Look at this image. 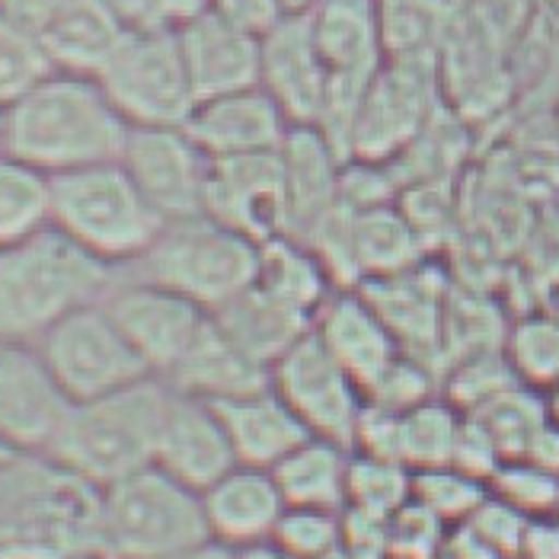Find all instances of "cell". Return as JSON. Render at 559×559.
I'll return each instance as SVG.
<instances>
[{"label":"cell","mask_w":559,"mask_h":559,"mask_svg":"<svg viewBox=\"0 0 559 559\" xmlns=\"http://www.w3.org/2000/svg\"><path fill=\"white\" fill-rule=\"evenodd\" d=\"M259 86L292 129H317L330 103V71L317 51L310 16H285L259 43Z\"/></svg>","instance_id":"obj_15"},{"label":"cell","mask_w":559,"mask_h":559,"mask_svg":"<svg viewBox=\"0 0 559 559\" xmlns=\"http://www.w3.org/2000/svg\"><path fill=\"white\" fill-rule=\"evenodd\" d=\"M269 384L313 438L336 441L352 451L368 400L355 378L313 336V330L269 368Z\"/></svg>","instance_id":"obj_10"},{"label":"cell","mask_w":559,"mask_h":559,"mask_svg":"<svg viewBox=\"0 0 559 559\" xmlns=\"http://www.w3.org/2000/svg\"><path fill=\"white\" fill-rule=\"evenodd\" d=\"M215 323L262 368H272L292 345L313 330V317L275 298L262 285L247 288L240 298L221 307Z\"/></svg>","instance_id":"obj_25"},{"label":"cell","mask_w":559,"mask_h":559,"mask_svg":"<svg viewBox=\"0 0 559 559\" xmlns=\"http://www.w3.org/2000/svg\"><path fill=\"white\" fill-rule=\"evenodd\" d=\"M176 43L199 103L259 86V39L227 26L212 10L182 23Z\"/></svg>","instance_id":"obj_20"},{"label":"cell","mask_w":559,"mask_h":559,"mask_svg":"<svg viewBox=\"0 0 559 559\" xmlns=\"http://www.w3.org/2000/svg\"><path fill=\"white\" fill-rule=\"evenodd\" d=\"M509 365L524 388H540L559 378V323L554 320H527L512 333Z\"/></svg>","instance_id":"obj_37"},{"label":"cell","mask_w":559,"mask_h":559,"mask_svg":"<svg viewBox=\"0 0 559 559\" xmlns=\"http://www.w3.org/2000/svg\"><path fill=\"white\" fill-rule=\"evenodd\" d=\"M170 388L160 378L71 403L45 457L74 483L93 492L154 464L157 431Z\"/></svg>","instance_id":"obj_3"},{"label":"cell","mask_w":559,"mask_h":559,"mask_svg":"<svg viewBox=\"0 0 559 559\" xmlns=\"http://www.w3.org/2000/svg\"><path fill=\"white\" fill-rule=\"evenodd\" d=\"M365 400H368V406L393 413V416L426 403V400H431L429 365L423 358L403 352L384 371V378L365 393Z\"/></svg>","instance_id":"obj_39"},{"label":"cell","mask_w":559,"mask_h":559,"mask_svg":"<svg viewBox=\"0 0 559 559\" xmlns=\"http://www.w3.org/2000/svg\"><path fill=\"white\" fill-rule=\"evenodd\" d=\"M119 164L167 224L205 212L212 160L186 129H131Z\"/></svg>","instance_id":"obj_12"},{"label":"cell","mask_w":559,"mask_h":559,"mask_svg":"<svg viewBox=\"0 0 559 559\" xmlns=\"http://www.w3.org/2000/svg\"><path fill=\"white\" fill-rule=\"evenodd\" d=\"M0 147H3V106H0Z\"/></svg>","instance_id":"obj_50"},{"label":"cell","mask_w":559,"mask_h":559,"mask_svg":"<svg viewBox=\"0 0 559 559\" xmlns=\"http://www.w3.org/2000/svg\"><path fill=\"white\" fill-rule=\"evenodd\" d=\"M323 559H355V557H352V554H348L345 547H340L336 554H330V557H323Z\"/></svg>","instance_id":"obj_49"},{"label":"cell","mask_w":559,"mask_h":559,"mask_svg":"<svg viewBox=\"0 0 559 559\" xmlns=\"http://www.w3.org/2000/svg\"><path fill=\"white\" fill-rule=\"evenodd\" d=\"M160 559H237V550H230V547H224L217 540H205V544H195L189 550H179V554Z\"/></svg>","instance_id":"obj_44"},{"label":"cell","mask_w":559,"mask_h":559,"mask_svg":"<svg viewBox=\"0 0 559 559\" xmlns=\"http://www.w3.org/2000/svg\"><path fill=\"white\" fill-rule=\"evenodd\" d=\"M154 467L199 496L237 467V454L212 403L170 390L157 431Z\"/></svg>","instance_id":"obj_16"},{"label":"cell","mask_w":559,"mask_h":559,"mask_svg":"<svg viewBox=\"0 0 559 559\" xmlns=\"http://www.w3.org/2000/svg\"><path fill=\"white\" fill-rule=\"evenodd\" d=\"M313 336L355 378L358 388H374L390 365L403 355L381 313L358 288L333 292L313 317Z\"/></svg>","instance_id":"obj_18"},{"label":"cell","mask_w":559,"mask_h":559,"mask_svg":"<svg viewBox=\"0 0 559 559\" xmlns=\"http://www.w3.org/2000/svg\"><path fill=\"white\" fill-rule=\"evenodd\" d=\"M285 557L323 559L343 547V512L285 509L272 540Z\"/></svg>","instance_id":"obj_36"},{"label":"cell","mask_w":559,"mask_h":559,"mask_svg":"<svg viewBox=\"0 0 559 559\" xmlns=\"http://www.w3.org/2000/svg\"><path fill=\"white\" fill-rule=\"evenodd\" d=\"M182 129L209 160H227L275 154L292 126L262 86H250L195 103Z\"/></svg>","instance_id":"obj_17"},{"label":"cell","mask_w":559,"mask_h":559,"mask_svg":"<svg viewBox=\"0 0 559 559\" xmlns=\"http://www.w3.org/2000/svg\"><path fill=\"white\" fill-rule=\"evenodd\" d=\"M164 384L176 393L199 396L205 403H224V400L269 388V368L253 361L212 317L192 348L164 378Z\"/></svg>","instance_id":"obj_24"},{"label":"cell","mask_w":559,"mask_h":559,"mask_svg":"<svg viewBox=\"0 0 559 559\" xmlns=\"http://www.w3.org/2000/svg\"><path fill=\"white\" fill-rule=\"evenodd\" d=\"M205 215L217 217L257 243L288 237V199L278 151L212 160Z\"/></svg>","instance_id":"obj_14"},{"label":"cell","mask_w":559,"mask_h":559,"mask_svg":"<svg viewBox=\"0 0 559 559\" xmlns=\"http://www.w3.org/2000/svg\"><path fill=\"white\" fill-rule=\"evenodd\" d=\"M160 7H164L167 23H170L173 29H179L182 23H189V20H195V16H202V13H209V10H212V0H160Z\"/></svg>","instance_id":"obj_43"},{"label":"cell","mask_w":559,"mask_h":559,"mask_svg":"<svg viewBox=\"0 0 559 559\" xmlns=\"http://www.w3.org/2000/svg\"><path fill=\"white\" fill-rule=\"evenodd\" d=\"M259 250L262 243L202 212L164 224L154 247L131 265V275L217 313L257 285Z\"/></svg>","instance_id":"obj_6"},{"label":"cell","mask_w":559,"mask_h":559,"mask_svg":"<svg viewBox=\"0 0 559 559\" xmlns=\"http://www.w3.org/2000/svg\"><path fill=\"white\" fill-rule=\"evenodd\" d=\"M205 540L202 496L154 464L96 492V550L112 559H160Z\"/></svg>","instance_id":"obj_5"},{"label":"cell","mask_w":559,"mask_h":559,"mask_svg":"<svg viewBox=\"0 0 559 559\" xmlns=\"http://www.w3.org/2000/svg\"><path fill=\"white\" fill-rule=\"evenodd\" d=\"M131 126L96 78L51 71L3 109V151L45 176L112 164Z\"/></svg>","instance_id":"obj_1"},{"label":"cell","mask_w":559,"mask_h":559,"mask_svg":"<svg viewBox=\"0 0 559 559\" xmlns=\"http://www.w3.org/2000/svg\"><path fill=\"white\" fill-rule=\"evenodd\" d=\"M36 36L55 71L99 78L129 33L116 23L103 0H61L45 10Z\"/></svg>","instance_id":"obj_22"},{"label":"cell","mask_w":559,"mask_h":559,"mask_svg":"<svg viewBox=\"0 0 559 559\" xmlns=\"http://www.w3.org/2000/svg\"><path fill=\"white\" fill-rule=\"evenodd\" d=\"M112 285L116 269L48 224L0 250V340L36 345L71 313L106 301Z\"/></svg>","instance_id":"obj_2"},{"label":"cell","mask_w":559,"mask_h":559,"mask_svg":"<svg viewBox=\"0 0 559 559\" xmlns=\"http://www.w3.org/2000/svg\"><path fill=\"white\" fill-rule=\"evenodd\" d=\"M51 61L33 29L20 26L7 13H0V106L7 109L23 93L51 74Z\"/></svg>","instance_id":"obj_34"},{"label":"cell","mask_w":559,"mask_h":559,"mask_svg":"<svg viewBox=\"0 0 559 559\" xmlns=\"http://www.w3.org/2000/svg\"><path fill=\"white\" fill-rule=\"evenodd\" d=\"M51 224V176L0 147V250Z\"/></svg>","instance_id":"obj_31"},{"label":"cell","mask_w":559,"mask_h":559,"mask_svg":"<svg viewBox=\"0 0 559 559\" xmlns=\"http://www.w3.org/2000/svg\"><path fill=\"white\" fill-rule=\"evenodd\" d=\"M467 416L489 435L502 464L521 461L531 451L534 438L550 426L534 388H524V384L502 390L499 396H492L489 403H483Z\"/></svg>","instance_id":"obj_32"},{"label":"cell","mask_w":559,"mask_h":559,"mask_svg":"<svg viewBox=\"0 0 559 559\" xmlns=\"http://www.w3.org/2000/svg\"><path fill=\"white\" fill-rule=\"evenodd\" d=\"M278 3H282L285 16H307L320 0H278Z\"/></svg>","instance_id":"obj_46"},{"label":"cell","mask_w":559,"mask_h":559,"mask_svg":"<svg viewBox=\"0 0 559 559\" xmlns=\"http://www.w3.org/2000/svg\"><path fill=\"white\" fill-rule=\"evenodd\" d=\"M489 486L496 489V499L512 506L521 515H544L559 506V476L531 464V461H506Z\"/></svg>","instance_id":"obj_38"},{"label":"cell","mask_w":559,"mask_h":559,"mask_svg":"<svg viewBox=\"0 0 559 559\" xmlns=\"http://www.w3.org/2000/svg\"><path fill=\"white\" fill-rule=\"evenodd\" d=\"M444 521L409 499L390 518V559H431L441 554Z\"/></svg>","instance_id":"obj_40"},{"label":"cell","mask_w":559,"mask_h":559,"mask_svg":"<svg viewBox=\"0 0 559 559\" xmlns=\"http://www.w3.org/2000/svg\"><path fill=\"white\" fill-rule=\"evenodd\" d=\"M71 400L48 371L39 345L0 340V448L45 454Z\"/></svg>","instance_id":"obj_13"},{"label":"cell","mask_w":559,"mask_h":559,"mask_svg":"<svg viewBox=\"0 0 559 559\" xmlns=\"http://www.w3.org/2000/svg\"><path fill=\"white\" fill-rule=\"evenodd\" d=\"M257 285L310 317H317V310L336 292L317 253L295 237H275L262 243Z\"/></svg>","instance_id":"obj_29"},{"label":"cell","mask_w":559,"mask_h":559,"mask_svg":"<svg viewBox=\"0 0 559 559\" xmlns=\"http://www.w3.org/2000/svg\"><path fill=\"white\" fill-rule=\"evenodd\" d=\"M0 559H48L39 550H26V547H0Z\"/></svg>","instance_id":"obj_47"},{"label":"cell","mask_w":559,"mask_h":559,"mask_svg":"<svg viewBox=\"0 0 559 559\" xmlns=\"http://www.w3.org/2000/svg\"><path fill=\"white\" fill-rule=\"evenodd\" d=\"M464 413L448 400H426L396 416V461L413 474L448 467L457 451Z\"/></svg>","instance_id":"obj_30"},{"label":"cell","mask_w":559,"mask_h":559,"mask_svg":"<svg viewBox=\"0 0 559 559\" xmlns=\"http://www.w3.org/2000/svg\"><path fill=\"white\" fill-rule=\"evenodd\" d=\"M64 559H112L109 554H103V550H78V554H71V557Z\"/></svg>","instance_id":"obj_48"},{"label":"cell","mask_w":559,"mask_h":559,"mask_svg":"<svg viewBox=\"0 0 559 559\" xmlns=\"http://www.w3.org/2000/svg\"><path fill=\"white\" fill-rule=\"evenodd\" d=\"M202 506H205L212 540L237 554L269 544L288 509L272 474L259 467H243V464H237L230 474L221 476L212 489H205Z\"/></svg>","instance_id":"obj_21"},{"label":"cell","mask_w":559,"mask_h":559,"mask_svg":"<svg viewBox=\"0 0 559 559\" xmlns=\"http://www.w3.org/2000/svg\"><path fill=\"white\" fill-rule=\"evenodd\" d=\"M409 499H413V471L409 467L352 451L345 509L374 518H393Z\"/></svg>","instance_id":"obj_33"},{"label":"cell","mask_w":559,"mask_h":559,"mask_svg":"<svg viewBox=\"0 0 559 559\" xmlns=\"http://www.w3.org/2000/svg\"><path fill=\"white\" fill-rule=\"evenodd\" d=\"M278 160L285 173L288 237L307 243L313 230L340 209L345 160L320 129H288Z\"/></svg>","instance_id":"obj_19"},{"label":"cell","mask_w":559,"mask_h":559,"mask_svg":"<svg viewBox=\"0 0 559 559\" xmlns=\"http://www.w3.org/2000/svg\"><path fill=\"white\" fill-rule=\"evenodd\" d=\"M435 64L431 55L388 58L368 84L348 144V164L390 167L429 129Z\"/></svg>","instance_id":"obj_9"},{"label":"cell","mask_w":559,"mask_h":559,"mask_svg":"<svg viewBox=\"0 0 559 559\" xmlns=\"http://www.w3.org/2000/svg\"><path fill=\"white\" fill-rule=\"evenodd\" d=\"M103 307L141 355L147 371L160 381L179 365V358L212 320V313H205L199 304L138 275H131L129 282H116Z\"/></svg>","instance_id":"obj_11"},{"label":"cell","mask_w":559,"mask_h":559,"mask_svg":"<svg viewBox=\"0 0 559 559\" xmlns=\"http://www.w3.org/2000/svg\"><path fill=\"white\" fill-rule=\"evenodd\" d=\"M413 499L444 524L471 521L479 512V506L489 499V483L448 464V467L413 474Z\"/></svg>","instance_id":"obj_35"},{"label":"cell","mask_w":559,"mask_h":559,"mask_svg":"<svg viewBox=\"0 0 559 559\" xmlns=\"http://www.w3.org/2000/svg\"><path fill=\"white\" fill-rule=\"evenodd\" d=\"M221 426L230 438L237 464L272 471L282 457H288L298 444L313 438L292 406L272 390V384L224 403H212Z\"/></svg>","instance_id":"obj_23"},{"label":"cell","mask_w":559,"mask_h":559,"mask_svg":"<svg viewBox=\"0 0 559 559\" xmlns=\"http://www.w3.org/2000/svg\"><path fill=\"white\" fill-rule=\"evenodd\" d=\"M358 292L381 313V320L388 323L393 340L406 355L423 358V352L441 343L444 310H441L438 288L423 278V265L361 282Z\"/></svg>","instance_id":"obj_26"},{"label":"cell","mask_w":559,"mask_h":559,"mask_svg":"<svg viewBox=\"0 0 559 559\" xmlns=\"http://www.w3.org/2000/svg\"><path fill=\"white\" fill-rule=\"evenodd\" d=\"M343 212L348 262L358 285L419 265V230L406 221L403 212L390 205H374L361 212L343 209Z\"/></svg>","instance_id":"obj_28"},{"label":"cell","mask_w":559,"mask_h":559,"mask_svg":"<svg viewBox=\"0 0 559 559\" xmlns=\"http://www.w3.org/2000/svg\"><path fill=\"white\" fill-rule=\"evenodd\" d=\"M51 224L109 269H131L164 230L119 160L51 176Z\"/></svg>","instance_id":"obj_4"},{"label":"cell","mask_w":559,"mask_h":559,"mask_svg":"<svg viewBox=\"0 0 559 559\" xmlns=\"http://www.w3.org/2000/svg\"><path fill=\"white\" fill-rule=\"evenodd\" d=\"M212 13L259 43L285 20V10L278 0H212Z\"/></svg>","instance_id":"obj_41"},{"label":"cell","mask_w":559,"mask_h":559,"mask_svg":"<svg viewBox=\"0 0 559 559\" xmlns=\"http://www.w3.org/2000/svg\"><path fill=\"white\" fill-rule=\"evenodd\" d=\"M106 10L116 16V23L126 33H160V29H173L164 16L160 0H103Z\"/></svg>","instance_id":"obj_42"},{"label":"cell","mask_w":559,"mask_h":559,"mask_svg":"<svg viewBox=\"0 0 559 559\" xmlns=\"http://www.w3.org/2000/svg\"><path fill=\"white\" fill-rule=\"evenodd\" d=\"M237 559H292V557H285L275 544H259V547H250V550H240Z\"/></svg>","instance_id":"obj_45"},{"label":"cell","mask_w":559,"mask_h":559,"mask_svg":"<svg viewBox=\"0 0 559 559\" xmlns=\"http://www.w3.org/2000/svg\"><path fill=\"white\" fill-rule=\"evenodd\" d=\"M348 464H352L348 448L326 441V438H307L288 457H282L269 474L275 479L288 509L345 512Z\"/></svg>","instance_id":"obj_27"},{"label":"cell","mask_w":559,"mask_h":559,"mask_svg":"<svg viewBox=\"0 0 559 559\" xmlns=\"http://www.w3.org/2000/svg\"><path fill=\"white\" fill-rule=\"evenodd\" d=\"M96 81L131 129H182L199 103L176 29L126 36Z\"/></svg>","instance_id":"obj_7"},{"label":"cell","mask_w":559,"mask_h":559,"mask_svg":"<svg viewBox=\"0 0 559 559\" xmlns=\"http://www.w3.org/2000/svg\"><path fill=\"white\" fill-rule=\"evenodd\" d=\"M36 345L71 403L109 396L154 378L103 301L71 313Z\"/></svg>","instance_id":"obj_8"}]
</instances>
